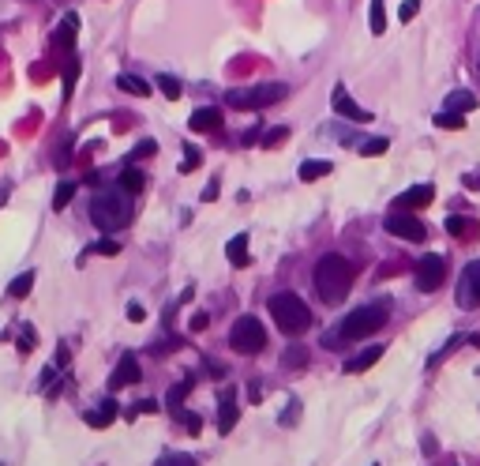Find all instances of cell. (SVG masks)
<instances>
[{"instance_id": "obj_16", "label": "cell", "mask_w": 480, "mask_h": 466, "mask_svg": "<svg viewBox=\"0 0 480 466\" xmlns=\"http://www.w3.org/2000/svg\"><path fill=\"white\" fill-rule=\"evenodd\" d=\"M218 429H222V436L236 429V403H233V387H225V391H222V414H218Z\"/></svg>"}, {"instance_id": "obj_39", "label": "cell", "mask_w": 480, "mask_h": 466, "mask_svg": "<svg viewBox=\"0 0 480 466\" xmlns=\"http://www.w3.org/2000/svg\"><path fill=\"white\" fill-rule=\"evenodd\" d=\"M135 410H139V414H158V403H154V399H147V403H139Z\"/></svg>"}, {"instance_id": "obj_1", "label": "cell", "mask_w": 480, "mask_h": 466, "mask_svg": "<svg viewBox=\"0 0 480 466\" xmlns=\"http://www.w3.org/2000/svg\"><path fill=\"white\" fill-rule=\"evenodd\" d=\"M353 278H356L353 259L331 252V256H323L319 264H315L312 283H315V294H319L323 305H342V301L349 297V290H353Z\"/></svg>"}, {"instance_id": "obj_27", "label": "cell", "mask_w": 480, "mask_h": 466, "mask_svg": "<svg viewBox=\"0 0 480 466\" xmlns=\"http://www.w3.org/2000/svg\"><path fill=\"white\" fill-rule=\"evenodd\" d=\"M435 128H451V132H458V128H465V113H454V110L435 113Z\"/></svg>"}, {"instance_id": "obj_6", "label": "cell", "mask_w": 480, "mask_h": 466, "mask_svg": "<svg viewBox=\"0 0 480 466\" xmlns=\"http://www.w3.org/2000/svg\"><path fill=\"white\" fill-rule=\"evenodd\" d=\"M229 346L236 354H259L267 346V328L255 316H240L233 323V331H229Z\"/></svg>"}, {"instance_id": "obj_15", "label": "cell", "mask_w": 480, "mask_h": 466, "mask_svg": "<svg viewBox=\"0 0 480 466\" xmlns=\"http://www.w3.org/2000/svg\"><path fill=\"white\" fill-rule=\"evenodd\" d=\"M86 425L91 429H109L116 421V403H102V406H94V410H86Z\"/></svg>"}, {"instance_id": "obj_35", "label": "cell", "mask_w": 480, "mask_h": 466, "mask_svg": "<svg viewBox=\"0 0 480 466\" xmlns=\"http://www.w3.org/2000/svg\"><path fill=\"white\" fill-rule=\"evenodd\" d=\"M91 252H98V256H116V252H120V245H116V241H109V237H102L98 245H91Z\"/></svg>"}, {"instance_id": "obj_2", "label": "cell", "mask_w": 480, "mask_h": 466, "mask_svg": "<svg viewBox=\"0 0 480 466\" xmlns=\"http://www.w3.org/2000/svg\"><path fill=\"white\" fill-rule=\"evenodd\" d=\"M390 320V301H375V305H364V309H353L349 316L342 320V328L331 331L323 339V346H338V342H356V339H368L375 335L383 323Z\"/></svg>"}, {"instance_id": "obj_30", "label": "cell", "mask_w": 480, "mask_h": 466, "mask_svg": "<svg viewBox=\"0 0 480 466\" xmlns=\"http://www.w3.org/2000/svg\"><path fill=\"white\" fill-rule=\"evenodd\" d=\"M368 23H372L375 34L387 30V15H383V0H372V12H368Z\"/></svg>"}, {"instance_id": "obj_32", "label": "cell", "mask_w": 480, "mask_h": 466, "mask_svg": "<svg viewBox=\"0 0 480 466\" xmlns=\"http://www.w3.org/2000/svg\"><path fill=\"white\" fill-rule=\"evenodd\" d=\"M387 147H390L387 139H368V143H360V155H364V158H372V155H383Z\"/></svg>"}, {"instance_id": "obj_17", "label": "cell", "mask_w": 480, "mask_h": 466, "mask_svg": "<svg viewBox=\"0 0 480 466\" xmlns=\"http://www.w3.org/2000/svg\"><path fill=\"white\" fill-rule=\"evenodd\" d=\"M75 30H79V19L64 15V23L57 27V34H53V46H57V49H72L75 46Z\"/></svg>"}, {"instance_id": "obj_24", "label": "cell", "mask_w": 480, "mask_h": 466, "mask_svg": "<svg viewBox=\"0 0 480 466\" xmlns=\"http://www.w3.org/2000/svg\"><path fill=\"white\" fill-rule=\"evenodd\" d=\"M72 196H75V181H60L57 192H53V211H64L72 203Z\"/></svg>"}, {"instance_id": "obj_20", "label": "cell", "mask_w": 480, "mask_h": 466, "mask_svg": "<svg viewBox=\"0 0 480 466\" xmlns=\"http://www.w3.org/2000/svg\"><path fill=\"white\" fill-rule=\"evenodd\" d=\"M446 233H451V237H476V219L451 214V219H446Z\"/></svg>"}, {"instance_id": "obj_25", "label": "cell", "mask_w": 480, "mask_h": 466, "mask_svg": "<svg viewBox=\"0 0 480 466\" xmlns=\"http://www.w3.org/2000/svg\"><path fill=\"white\" fill-rule=\"evenodd\" d=\"M154 466H199V459H195V455H188V451H166Z\"/></svg>"}, {"instance_id": "obj_36", "label": "cell", "mask_w": 480, "mask_h": 466, "mask_svg": "<svg viewBox=\"0 0 480 466\" xmlns=\"http://www.w3.org/2000/svg\"><path fill=\"white\" fill-rule=\"evenodd\" d=\"M281 139H289V128H286V124H278L274 132H267V139H263V143H267V147H278Z\"/></svg>"}, {"instance_id": "obj_34", "label": "cell", "mask_w": 480, "mask_h": 466, "mask_svg": "<svg viewBox=\"0 0 480 466\" xmlns=\"http://www.w3.org/2000/svg\"><path fill=\"white\" fill-rule=\"evenodd\" d=\"M199 162H203V155H199L195 147H188V150H184V162H180V173H192Z\"/></svg>"}, {"instance_id": "obj_21", "label": "cell", "mask_w": 480, "mask_h": 466, "mask_svg": "<svg viewBox=\"0 0 480 466\" xmlns=\"http://www.w3.org/2000/svg\"><path fill=\"white\" fill-rule=\"evenodd\" d=\"M116 86H120V91H128V94H135V98H147V94H150V83L139 79V75H116Z\"/></svg>"}, {"instance_id": "obj_26", "label": "cell", "mask_w": 480, "mask_h": 466, "mask_svg": "<svg viewBox=\"0 0 480 466\" xmlns=\"http://www.w3.org/2000/svg\"><path fill=\"white\" fill-rule=\"evenodd\" d=\"M192 387H195V376H188V380H184V384H177V387H173V391H169V399H166V406L173 410V414H177V410H184V406H180V399L188 395Z\"/></svg>"}, {"instance_id": "obj_19", "label": "cell", "mask_w": 480, "mask_h": 466, "mask_svg": "<svg viewBox=\"0 0 480 466\" xmlns=\"http://www.w3.org/2000/svg\"><path fill=\"white\" fill-rule=\"evenodd\" d=\"M443 110H454V113L476 110V94H473V91H454V94H446V105H443Z\"/></svg>"}, {"instance_id": "obj_5", "label": "cell", "mask_w": 480, "mask_h": 466, "mask_svg": "<svg viewBox=\"0 0 480 466\" xmlns=\"http://www.w3.org/2000/svg\"><path fill=\"white\" fill-rule=\"evenodd\" d=\"M289 94L286 83H259V86H240V91H229L225 94V105L233 110H267V105L281 102Z\"/></svg>"}, {"instance_id": "obj_18", "label": "cell", "mask_w": 480, "mask_h": 466, "mask_svg": "<svg viewBox=\"0 0 480 466\" xmlns=\"http://www.w3.org/2000/svg\"><path fill=\"white\" fill-rule=\"evenodd\" d=\"M225 256L233 267H248V233H236L233 241L225 245Z\"/></svg>"}, {"instance_id": "obj_10", "label": "cell", "mask_w": 480, "mask_h": 466, "mask_svg": "<svg viewBox=\"0 0 480 466\" xmlns=\"http://www.w3.org/2000/svg\"><path fill=\"white\" fill-rule=\"evenodd\" d=\"M458 305H465V309L480 305V259L465 267V275H462V290H458Z\"/></svg>"}, {"instance_id": "obj_41", "label": "cell", "mask_w": 480, "mask_h": 466, "mask_svg": "<svg viewBox=\"0 0 480 466\" xmlns=\"http://www.w3.org/2000/svg\"><path fill=\"white\" fill-rule=\"evenodd\" d=\"M188 323H192V331H203V328H206V316H203V312H195Z\"/></svg>"}, {"instance_id": "obj_29", "label": "cell", "mask_w": 480, "mask_h": 466, "mask_svg": "<svg viewBox=\"0 0 480 466\" xmlns=\"http://www.w3.org/2000/svg\"><path fill=\"white\" fill-rule=\"evenodd\" d=\"M30 286H34V271H23L19 278H12V286H8V294L12 297H27Z\"/></svg>"}, {"instance_id": "obj_8", "label": "cell", "mask_w": 480, "mask_h": 466, "mask_svg": "<svg viewBox=\"0 0 480 466\" xmlns=\"http://www.w3.org/2000/svg\"><path fill=\"white\" fill-rule=\"evenodd\" d=\"M443 278H446V259L443 256H424L417 264V290H420V294L439 290Z\"/></svg>"}, {"instance_id": "obj_3", "label": "cell", "mask_w": 480, "mask_h": 466, "mask_svg": "<svg viewBox=\"0 0 480 466\" xmlns=\"http://www.w3.org/2000/svg\"><path fill=\"white\" fill-rule=\"evenodd\" d=\"M132 219V192H102L91 200V222L98 230H124Z\"/></svg>"}, {"instance_id": "obj_4", "label": "cell", "mask_w": 480, "mask_h": 466, "mask_svg": "<svg viewBox=\"0 0 480 466\" xmlns=\"http://www.w3.org/2000/svg\"><path fill=\"white\" fill-rule=\"evenodd\" d=\"M267 309H270V320L286 335H304L312 328V309L304 305L297 294H274L267 301Z\"/></svg>"}, {"instance_id": "obj_31", "label": "cell", "mask_w": 480, "mask_h": 466, "mask_svg": "<svg viewBox=\"0 0 480 466\" xmlns=\"http://www.w3.org/2000/svg\"><path fill=\"white\" fill-rule=\"evenodd\" d=\"M158 91L166 94V98H180V83L173 79V75H158Z\"/></svg>"}, {"instance_id": "obj_7", "label": "cell", "mask_w": 480, "mask_h": 466, "mask_svg": "<svg viewBox=\"0 0 480 466\" xmlns=\"http://www.w3.org/2000/svg\"><path fill=\"white\" fill-rule=\"evenodd\" d=\"M387 233H394V237H401V241H413V245H420V241H428V226H424L420 219H413L409 211H390L387 214Z\"/></svg>"}, {"instance_id": "obj_22", "label": "cell", "mask_w": 480, "mask_h": 466, "mask_svg": "<svg viewBox=\"0 0 480 466\" xmlns=\"http://www.w3.org/2000/svg\"><path fill=\"white\" fill-rule=\"evenodd\" d=\"M308 361H312V350H308V346H293V350L281 354V368H304Z\"/></svg>"}, {"instance_id": "obj_13", "label": "cell", "mask_w": 480, "mask_h": 466, "mask_svg": "<svg viewBox=\"0 0 480 466\" xmlns=\"http://www.w3.org/2000/svg\"><path fill=\"white\" fill-rule=\"evenodd\" d=\"M379 357H383V346H364V350H360L356 357H349V361H345V373H349V376L368 373V368H372Z\"/></svg>"}, {"instance_id": "obj_12", "label": "cell", "mask_w": 480, "mask_h": 466, "mask_svg": "<svg viewBox=\"0 0 480 466\" xmlns=\"http://www.w3.org/2000/svg\"><path fill=\"white\" fill-rule=\"evenodd\" d=\"M139 380V361H135V354H120V361L113 368V376H109V384L113 387H128V384H135Z\"/></svg>"}, {"instance_id": "obj_9", "label": "cell", "mask_w": 480, "mask_h": 466, "mask_svg": "<svg viewBox=\"0 0 480 466\" xmlns=\"http://www.w3.org/2000/svg\"><path fill=\"white\" fill-rule=\"evenodd\" d=\"M331 105H334V113L338 117H349V121H356V124H368L372 121V113L368 110H360V105L349 98V91L345 86H334V98H331Z\"/></svg>"}, {"instance_id": "obj_42", "label": "cell", "mask_w": 480, "mask_h": 466, "mask_svg": "<svg viewBox=\"0 0 480 466\" xmlns=\"http://www.w3.org/2000/svg\"><path fill=\"white\" fill-rule=\"evenodd\" d=\"M57 350H60V354H57V365H68V346H64V342H60V346H57Z\"/></svg>"}, {"instance_id": "obj_40", "label": "cell", "mask_w": 480, "mask_h": 466, "mask_svg": "<svg viewBox=\"0 0 480 466\" xmlns=\"http://www.w3.org/2000/svg\"><path fill=\"white\" fill-rule=\"evenodd\" d=\"M203 200H206V203H211V200H218V181H211V184H206V188H203Z\"/></svg>"}, {"instance_id": "obj_38", "label": "cell", "mask_w": 480, "mask_h": 466, "mask_svg": "<svg viewBox=\"0 0 480 466\" xmlns=\"http://www.w3.org/2000/svg\"><path fill=\"white\" fill-rule=\"evenodd\" d=\"M128 320H132V323L147 320V309H143V305H135V301H132V305H128Z\"/></svg>"}, {"instance_id": "obj_33", "label": "cell", "mask_w": 480, "mask_h": 466, "mask_svg": "<svg viewBox=\"0 0 480 466\" xmlns=\"http://www.w3.org/2000/svg\"><path fill=\"white\" fill-rule=\"evenodd\" d=\"M417 12H420V0H401V8H398L401 23H409V19H417Z\"/></svg>"}, {"instance_id": "obj_23", "label": "cell", "mask_w": 480, "mask_h": 466, "mask_svg": "<svg viewBox=\"0 0 480 466\" xmlns=\"http://www.w3.org/2000/svg\"><path fill=\"white\" fill-rule=\"evenodd\" d=\"M120 188L135 196V192H143V188H147V177H143L139 169H124V173H120Z\"/></svg>"}, {"instance_id": "obj_37", "label": "cell", "mask_w": 480, "mask_h": 466, "mask_svg": "<svg viewBox=\"0 0 480 466\" xmlns=\"http://www.w3.org/2000/svg\"><path fill=\"white\" fill-rule=\"evenodd\" d=\"M154 150H158V143H154V139H143V143H139V147L132 150V158H150V155H154Z\"/></svg>"}, {"instance_id": "obj_14", "label": "cell", "mask_w": 480, "mask_h": 466, "mask_svg": "<svg viewBox=\"0 0 480 466\" xmlns=\"http://www.w3.org/2000/svg\"><path fill=\"white\" fill-rule=\"evenodd\" d=\"M188 124L195 128V132H218V128H222V110H214V105H203V110L192 113Z\"/></svg>"}, {"instance_id": "obj_11", "label": "cell", "mask_w": 480, "mask_h": 466, "mask_svg": "<svg viewBox=\"0 0 480 466\" xmlns=\"http://www.w3.org/2000/svg\"><path fill=\"white\" fill-rule=\"evenodd\" d=\"M435 200V188L432 184H417V188H406L401 196L394 200L398 211H417V207H428V203Z\"/></svg>"}, {"instance_id": "obj_28", "label": "cell", "mask_w": 480, "mask_h": 466, "mask_svg": "<svg viewBox=\"0 0 480 466\" xmlns=\"http://www.w3.org/2000/svg\"><path fill=\"white\" fill-rule=\"evenodd\" d=\"M331 173V162H304L300 166V181H319Z\"/></svg>"}]
</instances>
